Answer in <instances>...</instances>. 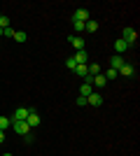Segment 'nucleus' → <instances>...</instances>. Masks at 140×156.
Instances as JSON below:
<instances>
[{"instance_id":"obj_1","label":"nucleus","mask_w":140,"mask_h":156,"mask_svg":"<svg viewBox=\"0 0 140 156\" xmlns=\"http://www.w3.org/2000/svg\"><path fill=\"white\" fill-rule=\"evenodd\" d=\"M12 128H14V133H19V135H23L28 140V142H33V128L26 124V121H12Z\"/></svg>"},{"instance_id":"obj_2","label":"nucleus","mask_w":140,"mask_h":156,"mask_svg":"<svg viewBox=\"0 0 140 156\" xmlns=\"http://www.w3.org/2000/svg\"><path fill=\"white\" fill-rule=\"evenodd\" d=\"M121 40H124L128 47H133L135 42H138V33H135L133 28H124V33H121Z\"/></svg>"},{"instance_id":"obj_3","label":"nucleus","mask_w":140,"mask_h":156,"mask_svg":"<svg viewBox=\"0 0 140 156\" xmlns=\"http://www.w3.org/2000/svg\"><path fill=\"white\" fill-rule=\"evenodd\" d=\"M87 105H91V107H100V105H103V96H100L98 91H91L87 96Z\"/></svg>"},{"instance_id":"obj_4","label":"nucleus","mask_w":140,"mask_h":156,"mask_svg":"<svg viewBox=\"0 0 140 156\" xmlns=\"http://www.w3.org/2000/svg\"><path fill=\"white\" fill-rule=\"evenodd\" d=\"M26 124L31 126V128H38V126H40V114H38V110H35V107H31V114H28Z\"/></svg>"},{"instance_id":"obj_5","label":"nucleus","mask_w":140,"mask_h":156,"mask_svg":"<svg viewBox=\"0 0 140 156\" xmlns=\"http://www.w3.org/2000/svg\"><path fill=\"white\" fill-rule=\"evenodd\" d=\"M28 114H31V110H28V107H16V110H14L12 121H26Z\"/></svg>"},{"instance_id":"obj_6","label":"nucleus","mask_w":140,"mask_h":156,"mask_svg":"<svg viewBox=\"0 0 140 156\" xmlns=\"http://www.w3.org/2000/svg\"><path fill=\"white\" fill-rule=\"evenodd\" d=\"M124 63H126V61L121 58L119 54H114L112 58H110V70H117V72H119V68H121V65H124Z\"/></svg>"},{"instance_id":"obj_7","label":"nucleus","mask_w":140,"mask_h":156,"mask_svg":"<svg viewBox=\"0 0 140 156\" xmlns=\"http://www.w3.org/2000/svg\"><path fill=\"white\" fill-rule=\"evenodd\" d=\"M73 58H75V63H77V65H87V63H89V54H87V49L77 51V54L73 56Z\"/></svg>"},{"instance_id":"obj_8","label":"nucleus","mask_w":140,"mask_h":156,"mask_svg":"<svg viewBox=\"0 0 140 156\" xmlns=\"http://www.w3.org/2000/svg\"><path fill=\"white\" fill-rule=\"evenodd\" d=\"M68 40H70V44H73L77 51H82V49H84V40H82V35H70Z\"/></svg>"},{"instance_id":"obj_9","label":"nucleus","mask_w":140,"mask_h":156,"mask_svg":"<svg viewBox=\"0 0 140 156\" xmlns=\"http://www.w3.org/2000/svg\"><path fill=\"white\" fill-rule=\"evenodd\" d=\"M89 19H91V16H89L87 9H77V12L73 14V21H82V23H87Z\"/></svg>"},{"instance_id":"obj_10","label":"nucleus","mask_w":140,"mask_h":156,"mask_svg":"<svg viewBox=\"0 0 140 156\" xmlns=\"http://www.w3.org/2000/svg\"><path fill=\"white\" fill-rule=\"evenodd\" d=\"M133 72H135V68H133L131 63H124V65L119 68V75H121V77H131Z\"/></svg>"},{"instance_id":"obj_11","label":"nucleus","mask_w":140,"mask_h":156,"mask_svg":"<svg viewBox=\"0 0 140 156\" xmlns=\"http://www.w3.org/2000/svg\"><path fill=\"white\" fill-rule=\"evenodd\" d=\"M105 84H107V79L103 77V75H96V77H91V86H96V89H103Z\"/></svg>"},{"instance_id":"obj_12","label":"nucleus","mask_w":140,"mask_h":156,"mask_svg":"<svg viewBox=\"0 0 140 156\" xmlns=\"http://www.w3.org/2000/svg\"><path fill=\"white\" fill-rule=\"evenodd\" d=\"M114 49H117V54H119V56H121V54H124V51H126V49H128V44H126V42H124V40H117V42H114Z\"/></svg>"},{"instance_id":"obj_13","label":"nucleus","mask_w":140,"mask_h":156,"mask_svg":"<svg viewBox=\"0 0 140 156\" xmlns=\"http://www.w3.org/2000/svg\"><path fill=\"white\" fill-rule=\"evenodd\" d=\"M84 30H89V33H96V30H98V21H96V19H89L87 23H84Z\"/></svg>"},{"instance_id":"obj_14","label":"nucleus","mask_w":140,"mask_h":156,"mask_svg":"<svg viewBox=\"0 0 140 156\" xmlns=\"http://www.w3.org/2000/svg\"><path fill=\"white\" fill-rule=\"evenodd\" d=\"M91 91H93V86L89 84V82H84V84L80 86V96H84V98H87V96H89V93H91Z\"/></svg>"},{"instance_id":"obj_15","label":"nucleus","mask_w":140,"mask_h":156,"mask_svg":"<svg viewBox=\"0 0 140 156\" xmlns=\"http://www.w3.org/2000/svg\"><path fill=\"white\" fill-rule=\"evenodd\" d=\"M75 75H77V77H82V79H87V77H89L87 65H77V68H75Z\"/></svg>"},{"instance_id":"obj_16","label":"nucleus","mask_w":140,"mask_h":156,"mask_svg":"<svg viewBox=\"0 0 140 156\" xmlns=\"http://www.w3.org/2000/svg\"><path fill=\"white\" fill-rule=\"evenodd\" d=\"M9 126H12V119H7V117H0V130H2V133H5V130L9 128Z\"/></svg>"},{"instance_id":"obj_17","label":"nucleus","mask_w":140,"mask_h":156,"mask_svg":"<svg viewBox=\"0 0 140 156\" xmlns=\"http://www.w3.org/2000/svg\"><path fill=\"white\" fill-rule=\"evenodd\" d=\"M26 37L28 35L23 30H14V40H16V42H26Z\"/></svg>"},{"instance_id":"obj_18","label":"nucleus","mask_w":140,"mask_h":156,"mask_svg":"<svg viewBox=\"0 0 140 156\" xmlns=\"http://www.w3.org/2000/svg\"><path fill=\"white\" fill-rule=\"evenodd\" d=\"M73 28H75V33H84V23L82 21H73Z\"/></svg>"},{"instance_id":"obj_19","label":"nucleus","mask_w":140,"mask_h":156,"mask_svg":"<svg viewBox=\"0 0 140 156\" xmlns=\"http://www.w3.org/2000/svg\"><path fill=\"white\" fill-rule=\"evenodd\" d=\"M7 26H9V19H7L5 14H0V28H2V30H5Z\"/></svg>"},{"instance_id":"obj_20","label":"nucleus","mask_w":140,"mask_h":156,"mask_svg":"<svg viewBox=\"0 0 140 156\" xmlns=\"http://www.w3.org/2000/svg\"><path fill=\"white\" fill-rule=\"evenodd\" d=\"M103 77H105V79H107V82H112V79H114V77H117V70H107V72H105V75H103Z\"/></svg>"},{"instance_id":"obj_21","label":"nucleus","mask_w":140,"mask_h":156,"mask_svg":"<svg viewBox=\"0 0 140 156\" xmlns=\"http://www.w3.org/2000/svg\"><path fill=\"white\" fill-rule=\"evenodd\" d=\"M2 35H7V37H14V28H12V26H7L5 30H2Z\"/></svg>"},{"instance_id":"obj_22","label":"nucleus","mask_w":140,"mask_h":156,"mask_svg":"<svg viewBox=\"0 0 140 156\" xmlns=\"http://www.w3.org/2000/svg\"><path fill=\"white\" fill-rule=\"evenodd\" d=\"M66 65L70 68V70H75V68H77V63H75V58H73V56H70V58L66 61Z\"/></svg>"},{"instance_id":"obj_23","label":"nucleus","mask_w":140,"mask_h":156,"mask_svg":"<svg viewBox=\"0 0 140 156\" xmlns=\"http://www.w3.org/2000/svg\"><path fill=\"white\" fill-rule=\"evenodd\" d=\"M75 103L80 105V107H84V105H87V98H84V96H80V98H77V100H75Z\"/></svg>"},{"instance_id":"obj_24","label":"nucleus","mask_w":140,"mask_h":156,"mask_svg":"<svg viewBox=\"0 0 140 156\" xmlns=\"http://www.w3.org/2000/svg\"><path fill=\"white\" fill-rule=\"evenodd\" d=\"M5 142V133H2V130H0V144Z\"/></svg>"},{"instance_id":"obj_25","label":"nucleus","mask_w":140,"mask_h":156,"mask_svg":"<svg viewBox=\"0 0 140 156\" xmlns=\"http://www.w3.org/2000/svg\"><path fill=\"white\" fill-rule=\"evenodd\" d=\"M0 156H12V154H0Z\"/></svg>"},{"instance_id":"obj_26","label":"nucleus","mask_w":140,"mask_h":156,"mask_svg":"<svg viewBox=\"0 0 140 156\" xmlns=\"http://www.w3.org/2000/svg\"><path fill=\"white\" fill-rule=\"evenodd\" d=\"M0 37H2V28H0Z\"/></svg>"}]
</instances>
